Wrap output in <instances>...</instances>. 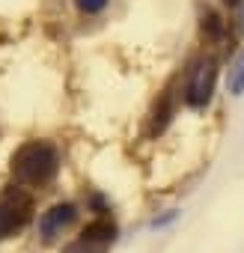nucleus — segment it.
<instances>
[{
	"label": "nucleus",
	"mask_w": 244,
	"mask_h": 253,
	"mask_svg": "<svg viewBox=\"0 0 244 253\" xmlns=\"http://www.w3.org/2000/svg\"><path fill=\"white\" fill-rule=\"evenodd\" d=\"M60 170V155L51 143L45 140H30L15 149L12 155V179L27 188L48 185Z\"/></svg>",
	"instance_id": "nucleus-1"
},
{
	"label": "nucleus",
	"mask_w": 244,
	"mask_h": 253,
	"mask_svg": "<svg viewBox=\"0 0 244 253\" xmlns=\"http://www.w3.org/2000/svg\"><path fill=\"white\" fill-rule=\"evenodd\" d=\"M214 81H217V60L214 57L200 60V66L194 69V78L188 84V104L191 107H205L211 92H214Z\"/></svg>",
	"instance_id": "nucleus-2"
},
{
	"label": "nucleus",
	"mask_w": 244,
	"mask_h": 253,
	"mask_svg": "<svg viewBox=\"0 0 244 253\" xmlns=\"http://www.w3.org/2000/svg\"><path fill=\"white\" fill-rule=\"evenodd\" d=\"M113 238H116V226L110 220H95L81 232V238L72 247H66V253H104L113 244Z\"/></svg>",
	"instance_id": "nucleus-3"
},
{
	"label": "nucleus",
	"mask_w": 244,
	"mask_h": 253,
	"mask_svg": "<svg viewBox=\"0 0 244 253\" xmlns=\"http://www.w3.org/2000/svg\"><path fill=\"white\" fill-rule=\"evenodd\" d=\"M75 217H78V209H75L72 203H60V206H54V209H48V211L42 214L39 229H42V235L51 241V238H57L69 223H75Z\"/></svg>",
	"instance_id": "nucleus-4"
},
{
	"label": "nucleus",
	"mask_w": 244,
	"mask_h": 253,
	"mask_svg": "<svg viewBox=\"0 0 244 253\" xmlns=\"http://www.w3.org/2000/svg\"><path fill=\"white\" fill-rule=\"evenodd\" d=\"M18 226H21V211L15 206H3V203H0V238L12 235Z\"/></svg>",
	"instance_id": "nucleus-5"
},
{
	"label": "nucleus",
	"mask_w": 244,
	"mask_h": 253,
	"mask_svg": "<svg viewBox=\"0 0 244 253\" xmlns=\"http://www.w3.org/2000/svg\"><path fill=\"white\" fill-rule=\"evenodd\" d=\"M203 33H208L211 39H217V36L223 33V24H220V18H217L214 12H208V15L203 18Z\"/></svg>",
	"instance_id": "nucleus-6"
},
{
	"label": "nucleus",
	"mask_w": 244,
	"mask_h": 253,
	"mask_svg": "<svg viewBox=\"0 0 244 253\" xmlns=\"http://www.w3.org/2000/svg\"><path fill=\"white\" fill-rule=\"evenodd\" d=\"M232 92H235V95L244 92V60L238 63V69H235V75H232Z\"/></svg>",
	"instance_id": "nucleus-7"
},
{
	"label": "nucleus",
	"mask_w": 244,
	"mask_h": 253,
	"mask_svg": "<svg viewBox=\"0 0 244 253\" xmlns=\"http://www.w3.org/2000/svg\"><path fill=\"white\" fill-rule=\"evenodd\" d=\"M78 6L92 15V12H101V9L107 6V0H78Z\"/></svg>",
	"instance_id": "nucleus-8"
},
{
	"label": "nucleus",
	"mask_w": 244,
	"mask_h": 253,
	"mask_svg": "<svg viewBox=\"0 0 244 253\" xmlns=\"http://www.w3.org/2000/svg\"><path fill=\"white\" fill-rule=\"evenodd\" d=\"M223 3H226V6H238V3H241V0H223Z\"/></svg>",
	"instance_id": "nucleus-9"
}]
</instances>
